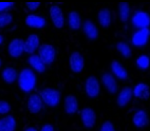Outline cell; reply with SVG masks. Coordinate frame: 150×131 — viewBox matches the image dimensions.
I'll return each mask as SVG.
<instances>
[{"label": "cell", "instance_id": "1", "mask_svg": "<svg viewBox=\"0 0 150 131\" xmlns=\"http://www.w3.org/2000/svg\"><path fill=\"white\" fill-rule=\"evenodd\" d=\"M18 86L20 90L24 93H31L36 88L37 77L34 71L30 68H25L20 71L18 75Z\"/></svg>", "mask_w": 150, "mask_h": 131}, {"label": "cell", "instance_id": "2", "mask_svg": "<svg viewBox=\"0 0 150 131\" xmlns=\"http://www.w3.org/2000/svg\"><path fill=\"white\" fill-rule=\"evenodd\" d=\"M42 103L46 104L49 107H57L62 99V94L57 89L51 88V87H46L40 90L39 92Z\"/></svg>", "mask_w": 150, "mask_h": 131}, {"label": "cell", "instance_id": "3", "mask_svg": "<svg viewBox=\"0 0 150 131\" xmlns=\"http://www.w3.org/2000/svg\"><path fill=\"white\" fill-rule=\"evenodd\" d=\"M38 56L40 57L46 66H50L55 62L56 58V49L50 43H42L38 49Z\"/></svg>", "mask_w": 150, "mask_h": 131}, {"label": "cell", "instance_id": "4", "mask_svg": "<svg viewBox=\"0 0 150 131\" xmlns=\"http://www.w3.org/2000/svg\"><path fill=\"white\" fill-rule=\"evenodd\" d=\"M50 18L56 29H62L64 25V16L62 8L58 4H52L49 8Z\"/></svg>", "mask_w": 150, "mask_h": 131}, {"label": "cell", "instance_id": "5", "mask_svg": "<svg viewBox=\"0 0 150 131\" xmlns=\"http://www.w3.org/2000/svg\"><path fill=\"white\" fill-rule=\"evenodd\" d=\"M85 91H86L87 96L90 98H95L99 95L100 92V85H99V80L95 76H89L86 79L85 84Z\"/></svg>", "mask_w": 150, "mask_h": 131}, {"label": "cell", "instance_id": "6", "mask_svg": "<svg viewBox=\"0 0 150 131\" xmlns=\"http://www.w3.org/2000/svg\"><path fill=\"white\" fill-rule=\"evenodd\" d=\"M131 21L133 27L139 30L148 29L150 27V15L144 11H137L133 14Z\"/></svg>", "mask_w": 150, "mask_h": 131}, {"label": "cell", "instance_id": "7", "mask_svg": "<svg viewBox=\"0 0 150 131\" xmlns=\"http://www.w3.org/2000/svg\"><path fill=\"white\" fill-rule=\"evenodd\" d=\"M8 53L12 58H19L24 53V40L22 38H14L8 46Z\"/></svg>", "mask_w": 150, "mask_h": 131}, {"label": "cell", "instance_id": "8", "mask_svg": "<svg viewBox=\"0 0 150 131\" xmlns=\"http://www.w3.org/2000/svg\"><path fill=\"white\" fill-rule=\"evenodd\" d=\"M69 67L73 73H81L85 69V58L79 52H73L69 57Z\"/></svg>", "mask_w": 150, "mask_h": 131}, {"label": "cell", "instance_id": "9", "mask_svg": "<svg viewBox=\"0 0 150 131\" xmlns=\"http://www.w3.org/2000/svg\"><path fill=\"white\" fill-rule=\"evenodd\" d=\"M42 99L37 93H31L28 97L27 108L31 114H38L42 110Z\"/></svg>", "mask_w": 150, "mask_h": 131}, {"label": "cell", "instance_id": "10", "mask_svg": "<svg viewBox=\"0 0 150 131\" xmlns=\"http://www.w3.org/2000/svg\"><path fill=\"white\" fill-rule=\"evenodd\" d=\"M81 118L83 125L88 129H92L96 123V113L91 107H86L81 110Z\"/></svg>", "mask_w": 150, "mask_h": 131}, {"label": "cell", "instance_id": "11", "mask_svg": "<svg viewBox=\"0 0 150 131\" xmlns=\"http://www.w3.org/2000/svg\"><path fill=\"white\" fill-rule=\"evenodd\" d=\"M40 47V40L39 36L35 33L30 34L24 40V52L29 55H33L35 51H38V49Z\"/></svg>", "mask_w": 150, "mask_h": 131}, {"label": "cell", "instance_id": "12", "mask_svg": "<svg viewBox=\"0 0 150 131\" xmlns=\"http://www.w3.org/2000/svg\"><path fill=\"white\" fill-rule=\"evenodd\" d=\"M150 36L149 29H142L139 30L132 35L131 42L134 47H144L147 45L148 39Z\"/></svg>", "mask_w": 150, "mask_h": 131}, {"label": "cell", "instance_id": "13", "mask_svg": "<svg viewBox=\"0 0 150 131\" xmlns=\"http://www.w3.org/2000/svg\"><path fill=\"white\" fill-rule=\"evenodd\" d=\"M24 22L29 28L37 30L43 29L47 24L46 19L43 18L42 16H40V15H37V14H29V15H27V17L24 19Z\"/></svg>", "mask_w": 150, "mask_h": 131}, {"label": "cell", "instance_id": "14", "mask_svg": "<svg viewBox=\"0 0 150 131\" xmlns=\"http://www.w3.org/2000/svg\"><path fill=\"white\" fill-rule=\"evenodd\" d=\"M102 83L110 94H115L118 91V86L112 73L106 72L102 76Z\"/></svg>", "mask_w": 150, "mask_h": 131}, {"label": "cell", "instance_id": "15", "mask_svg": "<svg viewBox=\"0 0 150 131\" xmlns=\"http://www.w3.org/2000/svg\"><path fill=\"white\" fill-rule=\"evenodd\" d=\"M64 107L67 114H75L78 111V99L73 94H68L67 96L64 97Z\"/></svg>", "mask_w": 150, "mask_h": 131}, {"label": "cell", "instance_id": "16", "mask_svg": "<svg viewBox=\"0 0 150 131\" xmlns=\"http://www.w3.org/2000/svg\"><path fill=\"white\" fill-rule=\"evenodd\" d=\"M132 89L130 87H124L121 91L118 92L117 97H116V104L118 107H125L129 104L132 97Z\"/></svg>", "mask_w": 150, "mask_h": 131}, {"label": "cell", "instance_id": "17", "mask_svg": "<svg viewBox=\"0 0 150 131\" xmlns=\"http://www.w3.org/2000/svg\"><path fill=\"white\" fill-rule=\"evenodd\" d=\"M83 30L85 35H86V37L88 38L89 40H95L98 37V35H99L98 29H97V27L94 24V22L91 21V20H89V19H87L86 21L83 22Z\"/></svg>", "mask_w": 150, "mask_h": 131}, {"label": "cell", "instance_id": "18", "mask_svg": "<svg viewBox=\"0 0 150 131\" xmlns=\"http://www.w3.org/2000/svg\"><path fill=\"white\" fill-rule=\"evenodd\" d=\"M132 123L137 128H144L149 124V118L146 111L144 110H139L134 113L132 118Z\"/></svg>", "mask_w": 150, "mask_h": 131}, {"label": "cell", "instance_id": "19", "mask_svg": "<svg viewBox=\"0 0 150 131\" xmlns=\"http://www.w3.org/2000/svg\"><path fill=\"white\" fill-rule=\"evenodd\" d=\"M18 75L19 73L14 67H6L2 70L1 78L6 84L12 85V84L16 83V80L18 79Z\"/></svg>", "mask_w": 150, "mask_h": 131}, {"label": "cell", "instance_id": "20", "mask_svg": "<svg viewBox=\"0 0 150 131\" xmlns=\"http://www.w3.org/2000/svg\"><path fill=\"white\" fill-rule=\"evenodd\" d=\"M97 19H98V23L100 24V27L107 29L111 25V22H112V14L109 8H104L99 10L97 14Z\"/></svg>", "mask_w": 150, "mask_h": 131}, {"label": "cell", "instance_id": "21", "mask_svg": "<svg viewBox=\"0 0 150 131\" xmlns=\"http://www.w3.org/2000/svg\"><path fill=\"white\" fill-rule=\"evenodd\" d=\"M111 71H112L113 76L117 77L118 79L125 80L128 77L127 70L125 69V67L118 60H112V62H111Z\"/></svg>", "mask_w": 150, "mask_h": 131}, {"label": "cell", "instance_id": "22", "mask_svg": "<svg viewBox=\"0 0 150 131\" xmlns=\"http://www.w3.org/2000/svg\"><path fill=\"white\" fill-rule=\"evenodd\" d=\"M28 62H29L30 67L37 73H43L47 70V66L43 64L42 60H41L40 57L38 56L37 54L30 55L29 58H28Z\"/></svg>", "mask_w": 150, "mask_h": 131}, {"label": "cell", "instance_id": "23", "mask_svg": "<svg viewBox=\"0 0 150 131\" xmlns=\"http://www.w3.org/2000/svg\"><path fill=\"white\" fill-rule=\"evenodd\" d=\"M17 122L13 115H6L0 118V131H15Z\"/></svg>", "mask_w": 150, "mask_h": 131}, {"label": "cell", "instance_id": "24", "mask_svg": "<svg viewBox=\"0 0 150 131\" xmlns=\"http://www.w3.org/2000/svg\"><path fill=\"white\" fill-rule=\"evenodd\" d=\"M132 94H133L137 98L147 99L150 95V89H149V87H148V85H146V84H144V83H139L133 88Z\"/></svg>", "mask_w": 150, "mask_h": 131}, {"label": "cell", "instance_id": "25", "mask_svg": "<svg viewBox=\"0 0 150 131\" xmlns=\"http://www.w3.org/2000/svg\"><path fill=\"white\" fill-rule=\"evenodd\" d=\"M68 25L73 31H77L81 27V15L76 11H71L68 16Z\"/></svg>", "mask_w": 150, "mask_h": 131}, {"label": "cell", "instance_id": "26", "mask_svg": "<svg viewBox=\"0 0 150 131\" xmlns=\"http://www.w3.org/2000/svg\"><path fill=\"white\" fill-rule=\"evenodd\" d=\"M118 16L122 22H128L130 18V4L128 2L118 3Z\"/></svg>", "mask_w": 150, "mask_h": 131}, {"label": "cell", "instance_id": "27", "mask_svg": "<svg viewBox=\"0 0 150 131\" xmlns=\"http://www.w3.org/2000/svg\"><path fill=\"white\" fill-rule=\"evenodd\" d=\"M116 50H117L118 53L121 54L124 58L128 59L132 56L131 48H130V46H129L127 42H124V41L118 42L117 45H116Z\"/></svg>", "mask_w": 150, "mask_h": 131}, {"label": "cell", "instance_id": "28", "mask_svg": "<svg viewBox=\"0 0 150 131\" xmlns=\"http://www.w3.org/2000/svg\"><path fill=\"white\" fill-rule=\"evenodd\" d=\"M13 22V16L8 13H0V29L8 27Z\"/></svg>", "mask_w": 150, "mask_h": 131}, {"label": "cell", "instance_id": "29", "mask_svg": "<svg viewBox=\"0 0 150 131\" xmlns=\"http://www.w3.org/2000/svg\"><path fill=\"white\" fill-rule=\"evenodd\" d=\"M137 66L142 70H146L150 66V58L147 55H141L137 58Z\"/></svg>", "mask_w": 150, "mask_h": 131}, {"label": "cell", "instance_id": "30", "mask_svg": "<svg viewBox=\"0 0 150 131\" xmlns=\"http://www.w3.org/2000/svg\"><path fill=\"white\" fill-rule=\"evenodd\" d=\"M12 110L11 104L6 101H0V115H8Z\"/></svg>", "mask_w": 150, "mask_h": 131}, {"label": "cell", "instance_id": "31", "mask_svg": "<svg viewBox=\"0 0 150 131\" xmlns=\"http://www.w3.org/2000/svg\"><path fill=\"white\" fill-rule=\"evenodd\" d=\"M99 131H115V127H114L112 122L105 120L104 123L102 124V126H100Z\"/></svg>", "mask_w": 150, "mask_h": 131}, {"label": "cell", "instance_id": "32", "mask_svg": "<svg viewBox=\"0 0 150 131\" xmlns=\"http://www.w3.org/2000/svg\"><path fill=\"white\" fill-rule=\"evenodd\" d=\"M14 2H0V13H8V10H11L14 6Z\"/></svg>", "mask_w": 150, "mask_h": 131}, {"label": "cell", "instance_id": "33", "mask_svg": "<svg viewBox=\"0 0 150 131\" xmlns=\"http://www.w3.org/2000/svg\"><path fill=\"white\" fill-rule=\"evenodd\" d=\"M25 6L29 11H36L40 6V2H25Z\"/></svg>", "mask_w": 150, "mask_h": 131}, {"label": "cell", "instance_id": "34", "mask_svg": "<svg viewBox=\"0 0 150 131\" xmlns=\"http://www.w3.org/2000/svg\"><path fill=\"white\" fill-rule=\"evenodd\" d=\"M40 131H54V127L51 125V124H46L41 127Z\"/></svg>", "mask_w": 150, "mask_h": 131}, {"label": "cell", "instance_id": "35", "mask_svg": "<svg viewBox=\"0 0 150 131\" xmlns=\"http://www.w3.org/2000/svg\"><path fill=\"white\" fill-rule=\"evenodd\" d=\"M24 131H38V130L35 127H28V128L24 129Z\"/></svg>", "mask_w": 150, "mask_h": 131}, {"label": "cell", "instance_id": "36", "mask_svg": "<svg viewBox=\"0 0 150 131\" xmlns=\"http://www.w3.org/2000/svg\"><path fill=\"white\" fill-rule=\"evenodd\" d=\"M3 41H4V38H3V36L1 34H0V46L3 43Z\"/></svg>", "mask_w": 150, "mask_h": 131}, {"label": "cell", "instance_id": "37", "mask_svg": "<svg viewBox=\"0 0 150 131\" xmlns=\"http://www.w3.org/2000/svg\"><path fill=\"white\" fill-rule=\"evenodd\" d=\"M1 66H2V59L0 58V67H1Z\"/></svg>", "mask_w": 150, "mask_h": 131}]
</instances>
